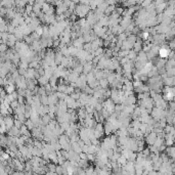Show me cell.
I'll return each instance as SVG.
<instances>
[{"label": "cell", "mask_w": 175, "mask_h": 175, "mask_svg": "<svg viewBox=\"0 0 175 175\" xmlns=\"http://www.w3.org/2000/svg\"><path fill=\"white\" fill-rule=\"evenodd\" d=\"M32 11H33V5L32 4L27 5V6H26V13H28V15H30Z\"/></svg>", "instance_id": "cell-10"}, {"label": "cell", "mask_w": 175, "mask_h": 175, "mask_svg": "<svg viewBox=\"0 0 175 175\" xmlns=\"http://www.w3.org/2000/svg\"><path fill=\"white\" fill-rule=\"evenodd\" d=\"M115 126L113 123H111L110 121H108V123L104 126V131L106 132V134H110V133H112L113 131H115Z\"/></svg>", "instance_id": "cell-5"}, {"label": "cell", "mask_w": 175, "mask_h": 175, "mask_svg": "<svg viewBox=\"0 0 175 175\" xmlns=\"http://www.w3.org/2000/svg\"><path fill=\"white\" fill-rule=\"evenodd\" d=\"M168 47H169L171 50H173V49H174V41H173V39L170 41V42H169V45H168Z\"/></svg>", "instance_id": "cell-11"}, {"label": "cell", "mask_w": 175, "mask_h": 175, "mask_svg": "<svg viewBox=\"0 0 175 175\" xmlns=\"http://www.w3.org/2000/svg\"><path fill=\"white\" fill-rule=\"evenodd\" d=\"M157 133L156 132H150V133H147V142L149 143V145H154V142L156 141V139H157Z\"/></svg>", "instance_id": "cell-4"}, {"label": "cell", "mask_w": 175, "mask_h": 175, "mask_svg": "<svg viewBox=\"0 0 175 175\" xmlns=\"http://www.w3.org/2000/svg\"><path fill=\"white\" fill-rule=\"evenodd\" d=\"M104 109H106L111 114L115 110V102L112 99H108V100H106V102H104Z\"/></svg>", "instance_id": "cell-3"}, {"label": "cell", "mask_w": 175, "mask_h": 175, "mask_svg": "<svg viewBox=\"0 0 175 175\" xmlns=\"http://www.w3.org/2000/svg\"><path fill=\"white\" fill-rule=\"evenodd\" d=\"M150 35L151 34L149 33V32H147V31H145V32H142V34H141V36H140V37H141L142 38V40H149V39H150Z\"/></svg>", "instance_id": "cell-9"}, {"label": "cell", "mask_w": 175, "mask_h": 175, "mask_svg": "<svg viewBox=\"0 0 175 175\" xmlns=\"http://www.w3.org/2000/svg\"><path fill=\"white\" fill-rule=\"evenodd\" d=\"M48 104H56L58 102V98L57 96H56V94L55 93H51L50 95H48Z\"/></svg>", "instance_id": "cell-7"}, {"label": "cell", "mask_w": 175, "mask_h": 175, "mask_svg": "<svg viewBox=\"0 0 175 175\" xmlns=\"http://www.w3.org/2000/svg\"><path fill=\"white\" fill-rule=\"evenodd\" d=\"M39 82H40L42 85H45V84H47V83H49V78L48 77H46L45 75H43V76H41V77H39V80H38Z\"/></svg>", "instance_id": "cell-8"}, {"label": "cell", "mask_w": 175, "mask_h": 175, "mask_svg": "<svg viewBox=\"0 0 175 175\" xmlns=\"http://www.w3.org/2000/svg\"><path fill=\"white\" fill-rule=\"evenodd\" d=\"M137 61H140V63H147L149 59H147V53H145V51H140L139 54L136 56V58H135Z\"/></svg>", "instance_id": "cell-6"}, {"label": "cell", "mask_w": 175, "mask_h": 175, "mask_svg": "<svg viewBox=\"0 0 175 175\" xmlns=\"http://www.w3.org/2000/svg\"><path fill=\"white\" fill-rule=\"evenodd\" d=\"M170 51H171V49L168 47V45L163 46V47L159 48V50H158V54H159V56H160L161 58H168Z\"/></svg>", "instance_id": "cell-2"}, {"label": "cell", "mask_w": 175, "mask_h": 175, "mask_svg": "<svg viewBox=\"0 0 175 175\" xmlns=\"http://www.w3.org/2000/svg\"><path fill=\"white\" fill-rule=\"evenodd\" d=\"M90 6H89V4H85V3H81V4H76V7H75V9H74V11H75V15H77V17H79V18H85L87 15V13L90 11Z\"/></svg>", "instance_id": "cell-1"}]
</instances>
